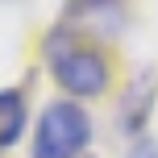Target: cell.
Wrapping results in <instances>:
<instances>
[{
    "mask_svg": "<svg viewBox=\"0 0 158 158\" xmlns=\"http://www.w3.org/2000/svg\"><path fill=\"white\" fill-rule=\"evenodd\" d=\"M154 92H158V75H146V83H142V96H137V87L125 96V129H142L146 125V112H150V100H154Z\"/></svg>",
    "mask_w": 158,
    "mask_h": 158,
    "instance_id": "4",
    "label": "cell"
},
{
    "mask_svg": "<svg viewBox=\"0 0 158 158\" xmlns=\"http://www.w3.org/2000/svg\"><path fill=\"white\" fill-rule=\"evenodd\" d=\"M21 129H25V96L21 87H8L0 92V150H8L21 137Z\"/></svg>",
    "mask_w": 158,
    "mask_h": 158,
    "instance_id": "3",
    "label": "cell"
},
{
    "mask_svg": "<svg viewBox=\"0 0 158 158\" xmlns=\"http://www.w3.org/2000/svg\"><path fill=\"white\" fill-rule=\"evenodd\" d=\"M92 4H104V0H92Z\"/></svg>",
    "mask_w": 158,
    "mask_h": 158,
    "instance_id": "6",
    "label": "cell"
},
{
    "mask_svg": "<svg viewBox=\"0 0 158 158\" xmlns=\"http://www.w3.org/2000/svg\"><path fill=\"white\" fill-rule=\"evenodd\" d=\"M46 67L71 96H100L108 87V75H112L104 54L79 46L67 29H54L46 38Z\"/></svg>",
    "mask_w": 158,
    "mask_h": 158,
    "instance_id": "1",
    "label": "cell"
},
{
    "mask_svg": "<svg viewBox=\"0 0 158 158\" xmlns=\"http://www.w3.org/2000/svg\"><path fill=\"white\" fill-rule=\"evenodd\" d=\"M129 158H158V142H150V137H142V142L129 150Z\"/></svg>",
    "mask_w": 158,
    "mask_h": 158,
    "instance_id": "5",
    "label": "cell"
},
{
    "mask_svg": "<svg viewBox=\"0 0 158 158\" xmlns=\"http://www.w3.org/2000/svg\"><path fill=\"white\" fill-rule=\"evenodd\" d=\"M92 142V117L75 100H54L38 121L33 158H75Z\"/></svg>",
    "mask_w": 158,
    "mask_h": 158,
    "instance_id": "2",
    "label": "cell"
}]
</instances>
